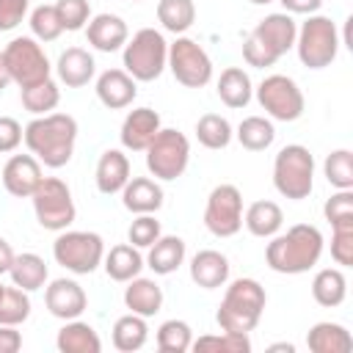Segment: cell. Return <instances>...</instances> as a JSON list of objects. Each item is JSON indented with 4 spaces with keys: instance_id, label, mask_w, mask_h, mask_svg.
<instances>
[{
    "instance_id": "1",
    "label": "cell",
    "mask_w": 353,
    "mask_h": 353,
    "mask_svg": "<svg viewBox=\"0 0 353 353\" xmlns=\"http://www.w3.org/2000/svg\"><path fill=\"white\" fill-rule=\"evenodd\" d=\"M323 232L312 223H295L284 234H273L265 248V262L273 273L298 276L312 270L323 256Z\"/></svg>"
},
{
    "instance_id": "2",
    "label": "cell",
    "mask_w": 353,
    "mask_h": 353,
    "mask_svg": "<svg viewBox=\"0 0 353 353\" xmlns=\"http://www.w3.org/2000/svg\"><path fill=\"white\" fill-rule=\"evenodd\" d=\"M22 141L39 163H44L47 168H63L74 154L77 121L69 113L36 116L33 121H28Z\"/></svg>"
},
{
    "instance_id": "3",
    "label": "cell",
    "mask_w": 353,
    "mask_h": 353,
    "mask_svg": "<svg viewBox=\"0 0 353 353\" xmlns=\"http://www.w3.org/2000/svg\"><path fill=\"white\" fill-rule=\"evenodd\" d=\"M295 36H298V25H295L292 14H287V11L268 14L265 19L256 22L251 36L243 41V61L248 66L268 69L284 52H290L295 47Z\"/></svg>"
},
{
    "instance_id": "4",
    "label": "cell",
    "mask_w": 353,
    "mask_h": 353,
    "mask_svg": "<svg viewBox=\"0 0 353 353\" xmlns=\"http://www.w3.org/2000/svg\"><path fill=\"white\" fill-rule=\"evenodd\" d=\"M265 303H268L265 287L256 279L243 276V279H234L226 287L223 301H221V306L215 312V320H218L221 331L251 334L262 320Z\"/></svg>"
},
{
    "instance_id": "5",
    "label": "cell",
    "mask_w": 353,
    "mask_h": 353,
    "mask_svg": "<svg viewBox=\"0 0 353 353\" xmlns=\"http://www.w3.org/2000/svg\"><path fill=\"white\" fill-rule=\"evenodd\" d=\"M121 50H124L121 52L124 72L135 83L157 80L168 63V41L154 28H141L138 33H132V39H127V44Z\"/></svg>"
},
{
    "instance_id": "6",
    "label": "cell",
    "mask_w": 353,
    "mask_h": 353,
    "mask_svg": "<svg viewBox=\"0 0 353 353\" xmlns=\"http://www.w3.org/2000/svg\"><path fill=\"white\" fill-rule=\"evenodd\" d=\"M273 188L290 201L309 199L314 188V157L306 146L287 143L279 149L273 160Z\"/></svg>"
},
{
    "instance_id": "7",
    "label": "cell",
    "mask_w": 353,
    "mask_h": 353,
    "mask_svg": "<svg viewBox=\"0 0 353 353\" xmlns=\"http://www.w3.org/2000/svg\"><path fill=\"white\" fill-rule=\"evenodd\" d=\"M339 30H336V22L331 17H323V14H309L306 22L298 28V36H295V50H298V58L306 69H325L336 61V52H339Z\"/></svg>"
},
{
    "instance_id": "8",
    "label": "cell",
    "mask_w": 353,
    "mask_h": 353,
    "mask_svg": "<svg viewBox=\"0 0 353 353\" xmlns=\"http://www.w3.org/2000/svg\"><path fill=\"white\" fill-rule=\"evenodd\" d=\"M52 256L61 268H66L74 276L94 273L105 259V240L97 232H74L63 229L58 232L52 243Z\"/></svg>"
},
{
    "instance_id": "9",
    "label": "cell",
    "mask_w": 353,
    "mask_h": 353,
    "mask_svg": "<svg viewBox=\"0 0 353 353\" xmlns=\"http://www.w3.org/2000/svg\"><path fill=\"white\" fill-rule=\"evenodd\" d=\"M143 152H146L149 174L160 182L179 179L190 163V141L185 138V132L171 127H160V132L152 138V143Z\"/></svg>"
},
{
    "instance_id": "10",
    "label": "cell",
    "mask_w": 353,
    "mask_h": 353,
    "mask_svg": "<svg viewBox=\"0 0 353 353\" xmlns=\"http://www.w3.org/2000/svg\"><path fill=\"white\" fill-rule=\"evenodd\" d=\"M33 201V212H36V221L39 226L50 229V232H63L72 226L74 215H77V207H74V199H72V190L63 179L58 176H44L39 182V188L33 190L30 196Z\"/></svg>"
},
{
    "instance_id": "11",
    "label": "cell",
    "mask_w": 353,
    "mask_h": 353,
    "mask_svg": "<svg viewBox=\"0 0 353 353\" xmlns=\"http://www.w3.org/2000/svg\"><path fill=\"white\" fill-rule=\"evenodd\" d=\"M165 69H171L174 80L185 88H204L212 80V61H210L207 50L199 41H193L190 36H176L168 44Z\"/></svg>"
},
{
    "instance_id": "12",
    "label": "cell",
    "mask_w": 353,
    "mask_h": 353,
    "mask_svg": "<svg viewBox=\"0 0 353 353\" xmlns=\"http://www.w3.org/2000/svg\"><path fill=\"white\" fill-rule=\"evenodd\" d=\"M11 83H17L19 88H28L33 83H41L50 77V58L44 52V47L33 39V36H17L6 44L3 50Z\"/></svg>"
},
{
    "instance_id": "13",
    "label": "cell",
    "mask_w": 353,
    "mask_h": 353,
    "mask_svg": "<svg viewBox=\"0 0 353 353\" xmlns=\"http://www.w3.org/2000/svg\"><path fill=\"white\" fill-rule=\"evenodd\" d=\"M256 102L276 121H298L306 108L303 91L287 74H268L256 85Z\"/></svg>"
},
{
    "instance_id": "14",
    "label": "cell",
    "mask_w": 353,
    "mask_h": 353,
    "mask_svg": "<svg viewBox=\"0 0 353 353\" xmlns=\"http://www.w3.org/2000/svg\"><path fill=\"white\" fill-rule=\"evenodd\" d=\"M204 226L215 237H234L243 229V193L237 185H215L207 196Z\"/></svg>"
},
{
    "instance_id": "15",
    "label": "cell",
    "mask_w": 353,
    "mask_h": 353,
    "mask_svg": "<svg viewBox=\"0 0 353 353\" xmlns=\"http://www.w3.org/2000/svg\"><path fill=\"white\" fill-rule=\"evenodd\" d=\"M0 179L3 188L14 196V199H30L33 190L39 188L41 176V163L33 154H11L6 160V165L0 168Z\"/></svg>"
},
{
    "instance_id": "16",
    "label": "cell",
    "mask_w": 353,
    "mask_h": 353,
    "mask_svg": "<svg viewBox=\"0 0 353 353\" xmlns=\"http://www.w3.org/2000/svg\"><path fill=\"white\" fill-rule=\"evenodd\" d=\"M44 303H47V312L52 317L74 320V317H80L85 312L88 298H85V290L74 279H55L44 290Z\"/></svg>"
},
{
    "instance_id": "17",
    "label": "cell",
    "mask_w": 353,
    "mask_h": 353,
    "mask_svg": "<svg viewBox=\"0 0 353 353\" xmlns=\"http://www.w3.org/2000/svg\"><path fill=\"white\" fill-rule=\"evenodd\" d=\"M160 127L163 124H160V113L157 110L132 108L121 121V132H119L121 146L130 149V152H143L152 143V138L160 132Z\"/></svg>"
},
{
    "instance_id": "18",
    "label": "cell",
    "mask_w": 353,
    "mask_h": 353,
    "mask_svg": "<svg viewBox=\"0 0 353 353\" xmlns=\"http://www.w3.org/2000/svg\"><path fill=\"white\" fill-rule=\"evenodd\" d=\"M85 39L94 50L99 52H116L127 44L130 39V30H127V22L119 17V14H97L88 19L85 25Z\"/></svg>"
},
{
    "instance_id": "19",
    "label": "cell",
    "mask_w": 353,
    "mask_h": 353,
    "mask_svg": "<svg viewBox=\"0 0 353 353\" xmlns=\"http://www.w3.org/2000/svg\"><path fill=\"white\" fill-rule=\"evenodd\" d=\"M94 91H97V99L108 110H124V108L132 105V99L138 94V85L124 69H105L97 77V88Z\"/></svg>"
},
{
    "instance_id": "20",
    "label": "cell",
    "mask_w": 353,
    "mask_h": 353,
    "mask_svg": "<svg viewBox=\"0 0 353 353\" xmlns=\"http://www.w3.org/2000/svg\"><path fill=\"white\" fill-rule=\"evenodd\" d=\"M121 204L132 215H149L163 207V188L152 176H130L121 188Z\"/></svg>"
},
{
    "instance_id": "21",
    "label": "cell",
    "mask_w": 353,
    "mask_h": 353,
    "mask_svg": "<svg viewBox=\"0 0 353 353\" xmlns=\"http://www.w3.org/2000/svg\"><path fill=\"white\" fill-rule=\"evenodd\" d=\"M190 279L201 290H218L229 281V259L215 248H201L190 256Z\"/></svg>"
},
{
    "instance_id": "22",
    "label": "cell",
    "mask_w": 353,
    "mask_h": 353,
    "mask_svg": "<svg viewBox=\"0 0 353 353\" xmlns=\"http://www.w3.org/2000/svg\"><path fill=\"white\" fill-rule=\"evenodd\" d=\"M94 179H97V190L99 193H105V196L121 193V188L130 179V157L121 149H105L99 154V160H97Z\"/></svg>"
},
{
    "instance_id": "23",
    "label": "cell",
    "mask_w": 353,
    "mask_h": 353,
    "mask_svg": "<svg viewBox=\"0 0 353 353\" xmlns=\"http://www.w3.org/2000/svg\"><path fill=\"white\" fill-rule=\"evenodd\" d=\"M55 72H58V80L66 85V88H83L91 83L94 72H97V63H94V55L83 47H69L58 55V63H55Z\"/></svg>"
},
{
    "instance_id": "24",
    "label": "cell",
    "mask_w": 353,
    "mask_h": 353,
    "mask_svg": "<svg viewBox=\"0 0 353 353\" xmlns=\"http://www.w3.org/2000/svg\"><path fill=\"white\" fill-rule=\"evenodd\" d=\"M124 306H127L132 314L154 317V314L163 309V287H160L154 279L135 276V279H130L127 287H124Z\"/></svg>"
},
{
    "instance_id": "25",
    "label": "cell",
    "mask_w": 353,
    "mask_h": 353,
    "mask_svg": "<svg viewBox=\"0 0 353 353\" xmlns=\"http://www.w3.org/2000/svg\"><path fill=\"white\" fill-rule=\"evenodd\" d=\"M306 347L312 353H350L353 350V336L342 323H314L306 334Z\"/></svg>"
},
{
    "instance_id": "26",
    "label": "cell",
    "mask_w": 353,
    "mask_h": 353,
    "mask_svg": "<svg viewBox=\"0 0 353 353\" xmlns=\"http://www.w3.org/2000/svg\"><path fill=\"white\" fill-rule=\"evenodd\" d=\"M55 347L61 353H99L102 339L94 331V325L74 317V320H63V328L55 336Z\"/></svg>"
},
{
    "instance_id": "27",
    "label": "cell",
    "mask_w": 353,
    "mask_h": 353,
    "mask_svg": "<svg viewBox=\"0 0 353 353\" xmlns=\"http://www.w3.org/2000/svg\"><path fill=\"white\" fill-rule=\"evenodd\" d=\"M146 268L154 270V276H168L185 262V240L176 234H160L146 254Z\"/></svg>"
},
{
    "instance_id": "28",
    "label": "cell",
    "mask_w": 353,
    "mask_h": 353,
    "mask_svg": "<svg viewBox=\"0 0 353 353\" xmlns=\"http://www.w3.org/2000/svg\"><path fill=\"white\" fill-rule=\"evenodd\" d=\"M243 223H245V229H248L254 237L270 240L273 234L281 232V226H284V212H281V207H279L276 201L262 199V201L248 204V210L243 212Z\"/></svg>"
},
{
    "instance_id": "29",
    "label": "cell",
    "mask_w": 353,
    "mask_h": 353,
    "mask_svg": "<svg viewBox=\"0 0 353 353\" xmlns=\"http://www.w3.org/2000/svg\"><path fill=\"white\" fill-rule=\"evenodd\" d=\"M102 265H105L108 279L121 281V284H127L130 279L141 276V270L146 268V262H143L141 251H138L132 243H119V245H113V248L105 254Z\"/></svg>"
},
{
    "instance_id": "30",
    "label": "cell",
    "mask_w": 353,
    "mask_h": 353,
    "mask_svg": "<svg viewBox=\"0 0 353 353\" xmlns=\"http://www.w3.org/2000/svg\"><path fill=\"white\" fill-rule=\"evenodd\" d=\"M8 276H11L14 287H19V290H25V292H36V290H41V287L47 284L50 270H47V262H44L39 254L25 251V254H17V256H14Z\"/></svg>"
},
{
    "instance_id": "31",
    "label": "cell",
    "mask_w": 353,
    "mask_h": 353,
    "mask_svg": "<svg viewBox=\"0 0 353 353\" xmlns=\"http://www.w3.org/2000/svg\"><path fill=\"white\" fill-rule=\"evenodd\" d=\"M218 97H221V102H223L226 108H232V110L245 108V105L251 102V97H254V85H251L248 72L240 69V66L223 69L221 77H218Z\"/></svg>"
},
{
    "instance_id": "32",
    "label": "cell",
    "mask_w": 353,
    "mask_h": 353,
    "mask_svg": "<svg viewBox=\"0 0 353 353\" xmlns=\"http://www.w3.org/2000/svg\"><path fill=\"white\" fill-rule=\"evenodd\" d=\"M347 295V276L342 273V268H323L317 270V276L312 279V298L323 306V309H334L345 301Z\"/></svg>"
},
{
    "instance_id": "33",
    "label": "cell",
    "mask_w": 353,
    "mask_h": 353,
    "mask_svg": "<svg viewBox=\"0 0 353 353\" xmlns=\"http://www.w3.org/2000/svg\"><path fill=\"white\" fill-rule=\"evenodd\" d=\"M149 339V325H146V317L141 314H124L113 323V347L121 350V353H135L146 345Z\"/></svg>"
},
{
    "instance_id": "34",
    "label": "cell",
    "mask_w": 353,
    "mask_h": 353,
    "mask_svg": "<svg viewBox=\"0 0 353 353\" xmlns=\"http://www.w3.org/2000/svg\"><path fill=\"white\" fill-rule=\"evenodd\" d=\"M157 22L163 30L182 36L196 22V3L193 0H157Z\"/></svg>"
},
{
    "instance_id": "35",
    "label": "cell",
    "mask_w": 353,
    "mask_h": 353,
    "mask_svg": "<svg viewBox=\"0 0 353 353\" xmlns=\"http://www.w3.org/2000/svg\"><path fill=\"white\" fill-rule=\"evenodd\" d=\"M234 135H237V141H240L243 149H248V152H265L276 141V127L265 116H245L237 124V132Z\"/></svg>"
},
{
    "instance_id": "36",
    "label": "cell",
    "mask_w": 353,
    "mask_h": 353,
    "mask_svg": "<svg viewBox=\"0 0 353 353\" xmlns=\"http://www.w3.org/2000/svg\"><path fill=\"white\" fill-rule=\"evenodd\" d=\"M22 108L28 110V113H33V116H47V113H52L55 108H58V102H61V88H58V83L52 80V77H47V80H41V83H33V85H28V88H22Z\"/></svg>"
},
{
    "instance_id": "37",
    "label": "cell",
    "mask_w": 353,
    "mask_h": 353,
    "mask_svg": "<svg viewBox=\"0 0 353 353\" xmlns=\"http://www.w3.org/2000/svg\"><path fill=\"white\" fill-rule=\"evenodd\" d=\"M196 138H199V143L204 149L218 152V149H226L232 143L234 132H232V124L221 113H204L196 121Z\"/></svg>"
},
{
    "instance_id": "38",
    "label": "cell",
    "mask_w": 353,
    "mask_h": 353,
    "mask_svg": "<svg viewBox=\"0 0 353 353\" xmlns=\"http://www.w3.org/2000/svg\"><path fill=\"white\" fill-rule=\"evenodd\" d=\"M323 174H325L331 188L353 190V152L350 149H334L323 163Z\"/></svg>"
},
{
    "instance_id": "39",
    "label": "cell",
    "mask_w": 353,
    "mask_h": 353,
    "mask_svg": "<svg viewBox=\"0 0 353 353\" xmlns=\"http://www.w3.org/2000/svg\"><path fill=\"white\" fill-rule=\"evenodd\" d=\"M193 345V328L185 320H165L157 328V350L160 353H185Z\"/></svg>"
},
{
    "instance_id": "40",
    "label": "cell",
    "mask_w": 353,
    "mask_h": 353,
    "mask_svg": "<svg viewBox=\"0 0 353 353\" xmlns=\"http://www.w3.org/2000/svg\"><path fill=\"white\" fill-rule=\"evenodd\" d=\"M30 317V298L19 287H6L0 295V325H22Z\"/></svg>"
},
{
    "instance_id": "41",
    "label": "cell",
    "mask_w": 353,
    "mask_h": 353,
    "mask_svg": "<svg viewBox=\"0 0 353 353\" xmlns=\"http://www.w3.org/2000/svg\"><path fill=\"white\" fill-rule=\"evenodd\" d=\"M190 347H193V350L248 353V350H251V339H248V334H232V331H223V334H207V336H199V339H193Z\"/></svg>"
},
{
    "instance_id": "42",
    "label": "cell",
    "mask_w": 353,
    "mask_h": 353,
    "mask_svg": "<svg viewBox=\"0 0 353 353\" xmlns=\"http://www.w3.org/2000/svg\"><path fill=\"white\" fill-rule=\"evenodd\" d=\"M30 30H33V39L36 41H55L61 33H63V25L58 19V11L55 6H36L30 11Z\"/></svg>"
},
{
    "instance_id": "43",
    "label": "cell",
    "mask_w": 353,
    "mask_h": 353,
    "mask_svg": "<svg viewBox=\"0 0 353 353\" xmlns=\"http://www.w3.org/2000/svg\"><path fill=\"white\" fill-rule=\"evenodd\" d=\"M58 11V19L63 25V30H83L91 19V6L88 0H55L52 3Z\"/></svg>"
},
{
    "instance_id": "44",
    "label": "cell",
    "mask_w": 353,
    "mask_h": 353,
    "mask_svg": "<svg viewBox=\"0 0 353 353\" xmlns=\"http://www.w3.org/2000/svg\"><path fill=\"white\" fill-rule=\"evenodd\" d=\"M160 221L154 218V212L149 215H135V221L130 223L127 229V240L135 245V248H149L157 237H160Z\"/></svg>"
},
{
    "instance_id": "45",
    "label": "cell",
    "mask_w": 353,
    "mask_h": 353,
    "mask_svg": "<svg viewBox=\"0 0 353 353\" xmlns=\"http://www.w3.org/2000/svg\"><path fill=\"white\" fill-rule=\"evenodd\" d=\"M323 215L331 226L353 223V190H336L331 199H325Z\"/></svg>"
},
{
    "instance_id": "46",
    "label": "cell",
    "mask_w": 353,
    "mask_h": 353,
    "mask_svg": "<svg viewBox=\"0 0 353 353\" xmlns=\"http://www.w3.org/2000/svg\"><path fill=\"white\" fill-rule=\"evenodd\" d=\"M331 259L342 268L353 265V223L331 226Z\"/></svg>"
},
{
    "instance_id": "47",
    "label": "cell",
    "mask_w": 353,
    "mask_h": 353,
    "mask_svg": "<svg viewBox=\"0 0 353 353\" xmlns=\"http://www.w3.org/2000/svg\"><path fill=\"white\" fill-rule=\"evenodd\" d=\"M22 135H25V130H22V124L17 119L0 116V154L14 152L22 143Z\"/></svg>"
},
{
    "instance_id": "48",
    "label": "cell",
    "mask_w": 353,
    "mask_h": 353,
    "mask_svg": "<svg viewBox=\"0 0 353 353\" xmlns=\"http://www.w3.org/2000/svg\"><path fill=\"white\" fill-rule=\"evenodd\" d=\"M30 0H0V30H14L25 14H28Z\"/></svg>"
},
{
    "instance_id": "49",
    "label": "cell",
    "mask_w": 353,
    "mask_h": 353,
    "mask_svg": "<svg viewBox=\"0 0 353 353\" xmlns=\"http://www.w3.org/2000/svg\"><path fill=\"white\" fill-rule=\"evenodd\" d=\"M22 347V334L17 325H0V353H17Z\"/></svg>"
},
{
    "instance_id": "50",
    "label": "cell",
    "mask_w": 353,
    "mask_h": 353,
    "mask_svg": "<svg viewBox=\"0 0 353 353\" xmlns=\"http://www.w3.org/2000/svg\"><path fill=\"white\" fill-rule=\"evenodd\" d=\"M281 6H284V11L287 14H317L320 11V6H323V0H279Z\"/></svg>"
},
{
    "instance_id": "51",
    "label": "cell",
    "mask_w": 353,
    "mask_h": 353,
    "mask_svg": "<svg viewBox=\"0 0 353 353\" xmlns=\"http://www.w3.org/2000/svg\"><path fill=\"white\" fill-rule=\"evenodd\" d=\"M14 256H17V254H14L11 243H8L6 237H0V276L11 270V262H14Z\"/></svg>"
},
{
    "instance_id": "52",
    "label": "cell",
    "mask_w": 353,
    "mask_h": 353,
    "mask_svg": "<svg viewBox=\"0 0 353 353\" xmlns=\"http://www.w3.org/2000/svg\"><path fill=\"white\" fill-rule=\"evenodd\" d=\"M11 83V74H8V66H6V58H3V52H0V91L6 88Z\"/></svg>"
},
{
    "instance_id": "53",
    "label": "cell",
    "mask_w": 353,
    "mask_h": 353,
    "mask_svg": "<svg viewBox=\"0 0 353 353\" xmlns=\"http://www.w3.org/2000/svg\"><path fill=\"white\" fill-rule=\"evenodd\" d=\"M268 350H270V353H276V350H287V353H295V345H292V342H276V345H270Z\"/></svg>"
},
{
    "instance_id": "54",
    "label": "cell",
    "mask_w": 353,
    "mask_h": 353,
    "mask_svg": "<svg viewBox=\"0 0 353 353\" xmlns=\"http://www.w3.org/2000/svg\"><path fill=\"white\" fill-rule=\"evenodd\" d=\"M248 3H254V6H265V3H273V0H248Z\"/></svg>"
},
{
    "instance_id": "55",
    "label": "cell",
    "mask_w": 353,
    "mask_h": 353,
    "mask_svg": "<svg viewBox=\"0 0 353 353\" xmlns=\"http://www.w3.org/2000/svg\"><path fill=\"white\" fill-rule=\"evenodd\" d=\"M3 290H6V284H3V281H0V295H3Z\"/></svg>"
},
{
    "instance_id": "56",
    "label": "cell",
    "mask_w": 353,
    "mask_h": 353,
    "mask_svg": "<svg viewBox=\"0 0 353 353\" xmlns=\"http://www.w3.org/2000/svg\"><path fill=\"white\" fill-rule=\"evenodd\" d=\"M132 3H141V0H132Z\"/></svg>"
}]
</instances>
